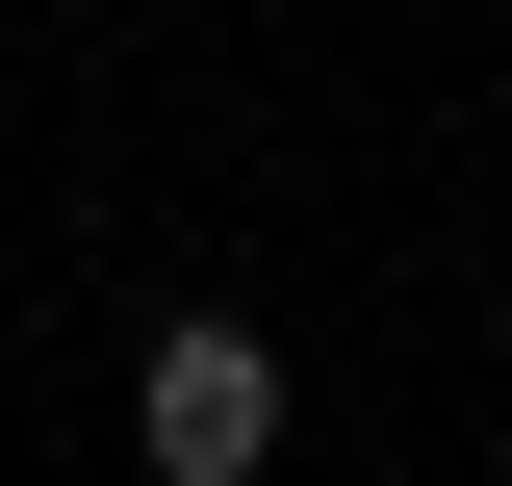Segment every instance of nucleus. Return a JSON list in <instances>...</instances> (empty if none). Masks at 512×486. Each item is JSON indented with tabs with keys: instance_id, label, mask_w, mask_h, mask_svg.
Returning <instances> with one entry per match:
<instances>
[{
	"instance_id": "f257e3e1",
	"label": "nucleus",
	"mask_w": 512,
	"mask_h": 486,
	"mask_svg": "<svg viewBox=\"0 0 512 486\" xmlns=\"http://www.w3.org/2000/svg\"><path fill=\"white\" fill-rule=\"evenodd\" d=\"M128 435H154V486H256L282 461V359H256L231 307H180V333L128 359Z\"/></svg>"
}]
</instances>
